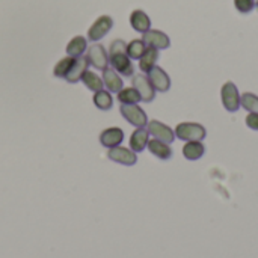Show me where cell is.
Here are the masks:
<instances>
[{"instance_id":"cell-1","label":"cell","mask_w":258,"mask_h":258,"mask_svg":"<svg viewBox=\"0 0 258 258\" xmlns=\"http://www.w3.org/2000/svg\"><path fill=\"white\" fill-rule=\"evenodd\" d=\"M207 132L204 125L198 122H180L175 127V136L184 142L189 141H203L206 138Z\"/></svg>"},{"instance_id":"cell-2","label":"cell","mask_w":258,"mask_h":258,"mask_svg":"<svg viewBox=\"0 0 258 258\" xmlns=\"http://www.w3.org/2000/svg\"><path fill=\"white\" fill-rule=\"evenodd\" d=\"M221 100L228 112H237L240 107V94L233 82H227L221 88Z\"/></svg>"},{"instance_id":"cell-3","label":"cell","mask_w":258,"mask_h":258,"mask_svg":"<svg viewBox=\"0 0 258 258\" xmlns=\"http://www.w3.org/2000/svg\"><path fill=\"white\" fill-rule=\"evenodd\" d=\"M121 115L136 128H142L147 127L148 124V116L144 112L142 107H139L138 104H121L119 107Z\"/></svg>"},{"instance_id":"cell-4","label":"cell","mask_w":258,"mask_h":258,"mask_svg":"<svg viewBox=\"0 0 258 258\" xmlns=\"http://www.w3.org/2000/svg\"><path fill=\"white\" fill-rule=\"evenodd\" d=\"M112 27H113V20H112V17H109V15H101V17H98V18L92 23V26L89 27V30H88V39L97 42V41H100L101 38H104V36L109 33V30H110Z\"/></svg>"},{"instance_id":"cell-5","label":"cell","mask_w":258,"mask_h":258,"mask_svg":"<svg viewBox=\"0 0 258 258\" xmlns=\"http://www.w3.org/2000/svg\"><path fill=\"white\" fill-rule=\"evenodd\" d=\"M132 86L138 91V94L141 95V100L145 103H150L154 100L156 97V89L153 88L150 79L145 74H133L132 79Z\"/></svg>"},{"instance_id":"cell-6","label":"cell","mask_w":258,"mask_h":258,"mask_svg":"<svg viewBox=\"0 0 258 258\" xmlns=\"http://www.w3.org/2000/svg\"><path fill=\"white\" fill-rule=\"evenodd\" d=\"M109 63L121 76L132 77L135 74L133 62L127 56V53H112V54H109Z\"/></svg>"},{"instance_id":"cell-7","label":"cell","mask_w":258,"mask_h":258,"mask_svg":"<svg viewBox=\"0 0 258 258\" xmlns=\"http://www.w3.org/2000/svg\"><path fill=\"white\" fill-rule=\"evenodd\" d=\"M86 59L89 65H92L97 70L103 71L104 68L109 67V54L101 44H92L86 51Z\"/></svg>"},{"instance_id":"cell-8","label":"cell","mask_w":258,"mask_h":258,"mask_svg":"<svg viewBox=\"0 0 258 258\" xmlns=\"http://www.w3.org/2000/svg\"><path fill=\"white\" fill-rule=\"evenodd\" d=\"M147 130H148V133L151 136H154V139H159L162 142L172 144L175 141V132L169 125H166V124H163V122H160L157 119L148 121Z\"/></svg>"},{"instance_id":"cell-9","label":"cell","mask_w":258,"mask_h":258,"mask_svg":"<svg viewBox=\"0 0 258 258\" xmlns=\"http://www.w3.org/2000/svg\"><path fill=\"white\" fill-rule=\"evenodd\" d=\"M142 41L147 44V47H153L157 50H165V48H169L171 45L169 36L165 32L156 30V29H150L145 33H142Z\"/></svg>"},{"instance_id":"cell-10","label":"cell","mask_w":258,"mask_h":258,"mask_svg":"<svg viewBox=\"0 0 258 258\" xmlns=\"http://www.w3.org/2000/svg\"><path fill=\"white\" fill-rule=\"evenodd\" d=\"M107 157H109L112 162H116V163H121V165H125V166H133V165H136V162H138L136 153L132 151L130 148H124V147H121V145H118V147H115V148H109Z\"/></svg>"},{"instance_id":"cell-11","label":"cell","mask_w":258,"mask_h":258,"mask_svg":"<svg viewBox=\"0 0 258 258\" xmlns=\"http://www.w3.org/2000/svg\"><path fill=\"white\" fill-rule=\"evenodd\" d=\"M147 77L150 79V82H151V85H153V88H154L156 91H159V92H166V91H169V88H171V79H169L168 73H166L163 68H160V67L156 65V67L148 73Z\"/></svg>"},{"instance_id":"cell-12","label":"cell","mask_w":258,"mask_h":258,"mask_svg":"<svg viewBox=\"0 0 258 258\" xmlns=\"http://www.w3.org/2000/svg\"><path fill=\"white\" fill-rule=\"evenodd\" d=\"M124 141V132L119 127H109L101 132L100 135V142L106 148H115L121 145Z\"/></svg>"},{"instance_id":"cell-13","label":"cell","mask_w":258,"mask_h":258,"mask_svg":"<svg viewBox=\"0 0 258 258\" xmlns=\"http://www.w3.org/2000/svg\"><path fill=\"white\" fill-rule=\"evenodd\" d=\"M103 83L104 86L107 88L109 92H113V94H118L122 88H124V82L121 79V76L112 68V67H107L103 70Z\"/></svg>"},{"instance_id":"cell-14","label":"cell","mask_w":258,"mask_h":258,"mask_svg":"<svg viewBox=\"0 0 258 258\" xmlns=\"http://www.w3.org/2000/svg\"><path fill=\"white\" fill-rule=\"evenodd\" d=\"M130 24L139 33H145L147 30L151 29V20L148 14L142 9H136L130 14Z\"/></svg>"},{"instance_id":"cell-15","label":"cell","mask_w":258,"mask_h":258,"mask_svg":"<svg viewBox=\"0 0 258 258\" xmlns=\"http://www.w3.org/2000/svg\"><path fill=\"white\" fill-rule=\"evenodd\" d=\"M88 67H89V62H88L86 57H83V56L76 57V60H74V63H73L70 73L67 74L65 80H67L68 83H77V82H80L82 77H83V74L88 71Z\"/></svg>"},{"instance_id":"cell-16","label":"cell","mask_w":258,"mask_h":258,"mask_svg":"<svg viewBox=\"0 0 258 258\" xmlns=\"http://www.w3.org/2000/svg\"><path fill=\"white\" fill-rule=\"evenodd\" d=\"M147 148L150 150V153L153 156H156L157 159L160 160H169L172 157V148L169 147V144L166 142H162L159 139H151L148 141V145Z\"/></svg>"},{"instance_id":"cell-17","label":"cell","mask_w":258,"mask_h":258,"mask_svg":"<svg viewBox=\"0 0 258 258\" xmlns=\"http://www.w3.org/2000/svg\"><path fill=\"white\" fill-rule=\"evenodd\" d=\"M150 141V133L145 127L142 128H136L130 138V150L135 153H141L145 150V147L148 145Z\"/></svg>"},{"instance_id":"cell-18","label":"cell","mask_w":258,"mask_h":258,"mask_svg":"<svg viewBox=\"0 0 258 258\" xmlns=\"http://www.w3.org/2000/svg\"><path fill=\"white\" fill-rule=\"evenodd\" d=\"M157 60H159V50L157 48H153V47H147V50L144 51V54L139 59V68H141V71L148 74L156 67Z\"/></svg>"},{"instance_id":"cell-19","label":"cell","mask_w":258,"mask_h":258,"mask_svg":"<svg viewBox=\"0 0 258 258\" xmlns=\"http://www.w3.org/2000/svg\"><path fill=\"white\" fill-rule=\"evenodd\" d=\"M204 153H206V147L203 141H189L183 147V156L187 160H198L204 156Z\"/></svg>"},{"instance_id":"cell-20","label":"cell","mask_w":258,"mask_h":258,"mask_svg":"<svg viewBox=\"0 0 258 258\" xmlns=\"http://www.w3.org/2000/svg\"><path fill=\"white\" fill-rule=\"evenodd\" d=\"M88 48V39L85 36H74L67 45V54L73 57H80Z\"/></svg>"},{"instance_id":"cell-21","label":"cell","mask_w":258,"mask_h":258,"mask_svg":"<svg viewBox=\"0 0 258 258\" xmlns=\"http://www.w3.org/2000/svg\"><path fill=\"white\" fill-rule=\"evenodd\" d=\"M92 100H94V104L100 110H109L113 106V98H112L110 92L109 91H104V89L94 92V98Z\"/></svg>"},{"instance_id":"cell-22","label":"cell","mask_w":258,"mask_h":258,"mask_svg":"<svg viewBox=\"0 0 258 258\" xmlns=\"http://www.w3.org/2000/svg\"><path fill=\"white\" fill-rule=\"evenodd\" d=\"M118 101L121 104H138L141 100V95L138 94V91L132 86V88H122L118 92Z\"/></svg>"},{"instance_id":"cell-23","label":"cell","mask_w":258,"mask_h":258,"mask_svg":"<svg viewBox=\"0 0 258 258\" xmlns=\"http://www.w3.org/2000/svg\"><path fill=\"white\" fill-rule=\"evenodd\" d=\"M82 82L86 85V88H88V89H91V91H94V92H97V91H101V89L104 88L103 79H101L100 76H97L95 73L89 71V70H88V71L83 74V77H82Z\"/></svg>"},{"instance_id":"cell-24","label":"cell","mask_w":258,"mask_h":258,"mask_svg":"<svg viewBox=\"0 0 258 258\" xmlns=\"http://www.w3.org/2000/svg\"><path fill=\"white\" fill-rule=\"evenodd\" d=\"M145 50H147V44L142 39H133L127 44V56L132 60H136V59L139 60Z\"/></svg>"},{"instance_id":"cell-25","label":"cell","mask_w":258,"mask_h":258,"mask_svg":"<svg viewBox=\"0 0 258 258\" xmlns=\"http://www.w3.org/2000/svg\"><path fill=\"white\" fill-rule=\"evenodd\" d=\"M74 60H76V57H73V56H67V57H63V59H60V60L54 65V68H53V74H54V77L65 79V77H67V74L70 73V70H71L73 63H74Z\"/></svg>"},{"instance_id":"cell-26","label":"cell","mask_w":258,"mask_h":258,"mask_svg":"<svg viewBox=\"0 0 258 258\" xmlns=\"http://www.w3.org/2000/svg\"><path fill=\"white\" fill-rule=\"evenodd\" d=\"M240 106L249 112V113H258V95L252 92H245L240 95Z\"/></svg>"},{"instance_id":"cell-27","label":"cell","mask_w":258,"mask_h":258,"mask_svg":"<svg viewBox=\"0 0 258 258\" xmlns=\"http://www.w3.org/2000/svg\"><path fill=\"white\" fill-rule=\"evenodd\" d=\"M234 6L240 14H249L255 8V0H234Z\"/></svg>"},{"instance_id":"cell-28","label":"cell","mask_w":258,"mask_h":258,"mask_svg":"<svg viewBox=\"0 0 258 258\" xmlns=\"http://www.w3.org/2000/svg\"><path fill=\"white\" fill-rule=\"evenodd\" d=\"M112 53H127V44H125V41L115 39L110 44V48H109V54H112Z\"/></svg>"},{"instance_id":"cell-29","label":"cell","mask_w":258,"mask_h":258,"mask_svg":"<svg viewBox=\"0 0 258 258\" xmlns=\"http://www.w3.org/2000/svg\"><path fill=\"white\" fill-rule=\"evenodd\" d=\"M246 125L252 130L258 132V113H249L246 116Z\"/></svg>"},{"instance_id":"cell-30","label":"cell","mask_w":258,"mask_h":258,"mask_svg":"<svg viewBox=\"0 0 258 258\" xmlns=\"http://www.w3.org/2000/svg\"><path fill=\"white\" fill-rule=\"evenodd\" d=\"M255 8L258 9V0H255Z\"/></svg>"}]
</instances>
